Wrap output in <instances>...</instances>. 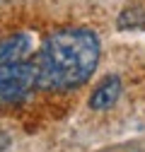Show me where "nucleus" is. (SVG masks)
<instances>
[{
    "instance_id": "obj_3",
    "label": "nucleus",
    "mask_w": 145,
    "mask_h": 152,
    "mask_svg": "<svg viewBox=\"0 0 145 152\" xmlns=\"http://www.w3.org/2000/svg\"><path fill=\"white\" fill-rule=\"evenodd\" d=\"M121 94V80L119 75H109V77H104L99 82V87L92 92V97H89V106H92L94 111H106L111 109L119 99Z\"/></svg>"
},
{
    "instance_id": "obj_6",
    "label": "nucleus",
    "mask_w": 145,
    "mask_h": 152,
    "mask_svg": "<svg viewBox=\"0 0 145 152\" xmlns=\"http://www.w3.org/2000/svg\"><path fill=\"white\" fill-rule=\"evenodd\" d=\"M10 142V138L5 135V133H0V150H5V145Z\"/></svg>"
},
{
    "instance_id": "obj_5",
    "label": "nucleus",
    "mask_w": 145,
    "mask_h": 152,
    "mask_svg": "<svg viewBox=\"0 0 145 152\" xmlns=\"http://www.w3.org/2000/svg\"><path fill=\"white\" fill-rule=\"evenodd\" d=\"M116 24L121 29H140V27H145V10L143 7H126L119 15Z\"/></svg>"
},
{
    "instance_id": "obj_1",
    "label": "nucleus",
    "mask_w": 145,
    "mask_h": 152,
    "mask_svg": "<svg viewBox=\"0 0 145 152\" xmlns=\"http://www.w3.org/2000/svg\"><path fill=\"white\" fill-rule=\"evenodd\" d=\"M36 87L70 89L87 82L99 63V39L82 27L53 31L36 56Z\"/></svg>"
},
{
    "instance_id": "obj_4",
    "label": "nucleus",
    "mask_w": 145,
    "mask_h": 152,
    "mask_svg": "<svg viewBox=\"0 0 145 152\" xmlns=\"http://www.w3.org/2000/svg\"><path fill=\"white\" fill-rule=\"evenodd\" d=\"M31 48V39L27 34H15L0 41V65L5 63H17V61H27Z\"/></svg>"
},
{
    "instance_id": "obj_2",
    "label": "nucleus",
    "mask_w": 145,
    "mask_h": 152,
    "mask_svg": "<svg viewBox=\"0 0 145 152\" xmlns=\"http://www.w3.org/2000/svg\"><path fill=\"white\" fill-rule=\"evenodd\" d=\"M36 63L17 61L0 65V104H17L36 87Z\"/></svg>"
}]
</instances>
